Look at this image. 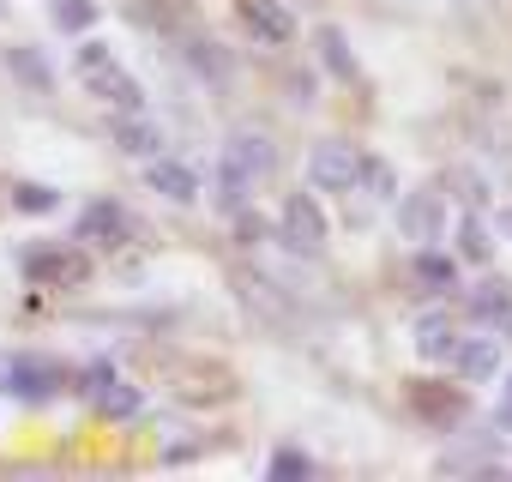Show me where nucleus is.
Listing matches in <instances>:
<instances>
[{
  "label": "nucleus",
  "mask_w": 512,
  "mask_h": 482,
  "mask_svg": "<svg viewBox=\"0 0 512 482\" xmlns=\"http://www.w3.org/2000/svg\"><path fill=\"white\" fill-rule=\"evenodd\" d=\"M278 241H284L296 260H320V254H326V241H332L326 211H320L308 193H290V199L278 205Z\"/></svg>",
  "instance_id": "f03ea898"
},
{
  "label": "nucleus",
  "mask_w": 512,
  "mask_h": 482,
  "mask_svg": "<svg viewBox=\"0 0 512 482\" xmlns=\"http://www.w3.org/2000/svg\"><path fill=\"white\" fill-rule=\"evenodd\" d=\"M446 181L458 187V199H464V205H482V199H488V181H482V169H464V163H458Z\"/></svg>",
  "instance_id": "5701e85b"
},
{
  "label": "nucleus",
  "mask_w": 512,
  "mask_h": 482,
  "mask_svg": "<svg viewBox=\"0 0 512 482\" xmlns=\"http://www.w3.org/2000/svg\"><path fill=\"white\" fill-rule=\"evenodd\" d=\"M0 386H7L13 398L25 404H43L67 386V368L55 356H0Z\"/></svg>",
  "instance_id": "20e7f679"
},
{
  "label": "nucleus",
  "mask_w": 512,
  "mask_h": 482,
  "mask_svg": "<svg viewBox=\"0 0 512 482\" xmlns=\"http://www.w3.org/2000/svg\"><path fill=\"white\" fill-rule=\"evenodd\" d=\"M362 187L386 205V199H398V169H392L386 157H362Z\"/></svg>",
  "instance_id": "412c9836"
},
{
  "label": "nucleus",
  "mask_w": 512,
  "mask_h": 482,
  "mask_svg": "<svg viewBox=\"0 0 512 482\" xmlns=\"http://www.w3.org/2000/svg\"><path fill=\"white\" fill-rule=\"evenodd\" d=\"M500 229H506V235H512V205H506V211H500Z\"/></svg>",
  "instance_id": "a878e982"
},
{
  "label": "nucleus",
  "mask_w": 512,
  "mask_h": 482,
  "mask_svg": "<svg viewBox=\"0 0 512 482\" xmlns=\"http://www.w3.org/2000/svg\"><path fill=\"white\" fill-rule=\"evenodd\" d=\"M506 332H512V314H506Z\"/></svg>",
  "instance_id": "bb28decb"
},
{
  "label": "nucleus",
  "mask_w": 512,
  "mask_h": 482,
  "mask_svg": "<svg viewBox=\"0 0 512 482\" xmlns=\"http://www.w3.org/2000/svg\"><path fill=\"white\" fill-rule=\"evenodd\" d=\"M416 410H428L434 422H452L458 416V398L452 392H416Z\"/></svg>",
  "instance_id": "b1692460"
},
{
  "label": "nucleus",
  "mask_w": 512,
  "mask_h": 482,
  "mask_svg": "<svg viewBox=\"0 0 512 482\" xmlns=\"http://www.w3.org/2000/svg\"><path fill=\"white\" fill-rule=\"evenodd\" d=\"M452 368H458L470 386H482V380H494V374H500V344H494V338H470V332H464V344H458Z\"/></svg>",
  "instance_id": "4468645a"
},
{
  "label": "nucleus",
  "mask_w": 512,
  "mask_h": 482,
  "mask_svg": "<svg viewBox=\"0 0 512 482\" xmlns=\"http://www.w3.org/2000/svg\"><path fill=\"white\" fill-rule=\"evenodd\" d=\"M0 13H7V7H0Z\"/></svg>",
  "instance_id": "c85d7f7f"
},
{
  "label": "nucleus",
  "mask_w": 512,
  "mask_h": 482,
  "mask_svg": "<svg viewBox=\"0 0 512 482\" xmlns=\"http://www.w3.org/2000/svg\"><path fill=\"white\" fill-rule=\"evenodd\" d=\"M73 67H79V85H85V97L109 103L115 115H133V109H145V91H139V79L121 67V55H115L103 37H85V43L73 49Z\"/></svg>",
  "instance_id": "f257e3e1"
},
{
  "label": "nucleus",
  "mask_w": 512,
  "mask_h": 482,
  "mask_svg": "<svg viewBox=\"0 0 512 482\" xmlns=\"http://www.w3.org/2000/svg\"><path fill=\"white\" fill-rule=\"evenodd\" d=\"M458 344H464V326H458V314H446V308H428V314L416 320V356H422V362H452V356H458Z\"/></svg>",
  "instance_id": "1a4fd4ad"
},
{
  "label": "nucleus",
  "mask_w": 512,
  "mask_h": 482,
  "mask_svg": "<svg viewBox=\"0 0 512 482\" xmlns=\"http://www.w3.org/2000/svg\"><path fill=\"white\" fill-rule=\"evenodd\" d=\"M416 284H428V296H452V290H458V272H452L446 254L416 248Z\"/></svg>",
  "instance_id": "6ab92c4d"
},
{
  "label": "nucleus",
  "mask_w": 512,
  "mask_h": 482,
  "mask_svg": "<svg viewBox=\"0 0 512 482\" xmlns=\"http://www.w3.org/2000/svg\"><path fill=\"white\" fill-rule=\"evenodd\" d=\"M494 428H500V434H512V398L500 404V416H494Z\"/></svg>",
  "instance_id": "393cba45"
},
{
  "label": "nucleus",
  "mask_w": 512,
  "mask_h": 482,
  "mask_svg": "<svg viewBox=\"0 0 512 482\" xmlns=\"http://www.w3.org/2000/svg\"><path fill=\"white\" fill-rule=\"evenodd\" d=\"M85 398H91V410H97V416H109V422H127V416H139V410H145V392H139L133 380H115V374H109L103 386H91Z\"/></svg>",
  "instance_id": "ddd939ff"
},
{
  "label": "nucleus",
  "mask_w": 512,
  "mask_h": 482,
  "mask_svg": "<svg viewBox=\"0 0 512 482\" xmlns=\"http://www.w3.org/2000/svg\"><path fill=\"white\" fill-rule=\"evenodd\" d=\"M19 266H25V278L37 290H73V284H85V254H73V248H37Z\"/></svg>",
  "instance_id": "423d86ee"
},
{
  "label": "nucleus",
  "mask_w": 512,
  "mask_h": 482,
  "mask_svg": "<svg viewBox=\"0 0 512 482\" xmlns=\"http://www.w3.org/2000/svg\"><path fill=\"white\" fill-rule=\"evenodd\" d=\"M241 25H247V37L260 43V49H284V43H296V13L278 7V0H241Z\"/></svg>",
  "instance_id": "0eeeda50"
},
{
  "label": "nucleus",
  "mask_w": 512,
  "mask_h": 482,
  "mask_svg": "<svg viewBox=\"0 0 512 482\" xmlns=\"http://www.w3.org/2000/svg\"><path fill=\"white\" fill-rule=\"evenodd\" d=\"M272 139L260 133V127H241V133H229V145H223V169L229 175H247V181H260L266 169H272Z\"/></svg>",
  "instance_id": "9d476101"
},
{
  "label": "nucleus",
  "mask_w": 512,
  "mask_h": 482,
  "mask_svg": "<svg viewBox=\"0 0 512 482\" xmlns=\"http://www.w3.org/2000/svg\"><path fill=\"white\" fill-rule=\"evenodd\" d=\"M49 7H61V0H49Z\"/></svg>",
  "instance_id": "cd10ccee"
},
{
  "label": "nucleus",
  "mask_w": 512,
  "mask_h": 482,
  "mask_svg": "<svg viewBox=\"0 0 512 482\" xmlns=\"http://www.w3.org/2000/svg\"><path fill=\"white\" fill-rule=\"evenodd\" d=\"M145 181H151V193H163L175 205H193L199 199V169L181 163V157H151L145 163Z\"/></svg>",
  "instance_id": "9b49d317"
},
{
  "label": "nucleus",
  "mask_w": 512,
  "mask_h": 482,
  "mask_svg": "<svg viewBox=\"0 0 512 482\" xmlns=\"http://www.w3.org/2000/svg\"><path fill=\"white\" fill-rule=\"evenodd\" d=\"M266 470H272V476H284V482H290V476H314V470H320V464H314V458H308V452H302V446H278V452H272V464H266Z\"/></svg>",
  "instance_id": "4be33fe9"
},
{
  "label": "nucleus",
  "mask_w": 512,
  "mask_h": 482,
  "mask_svg": "<svg viewBox=\"0 0 512 482\" xmlns=\"http://www.w3.org/2000/svg\"><path fill=\"white\" fill-rule=\"evenodd\" d=\"M314 49H320V67H326L332 79H356V55H350V37H344L338 25H320V31H314Z\"/></svg>",
  "instance_id": "a211bd4d"
},
{
  "label": "nucleus",
  "mask_w": 512,
  "mask_h": 482,
  "mask_svg": "<svg viewBox=\"0 0 512 482\" xmlns=\"http://www.w3.org/2000/svg\"><path fill=\"white\" fill-rule=\"evenodd\" d=\"M398 229L416 248H434L446 235V193L440 187H416V193H398Z\"/></svg>",
  "instance_id": "39448f33"
},
{
  "label": "nucleus",
  "mask_w": 512,
  "mask_h": 482,
  "mask_svg": "<svg viewBox=\"0 0 512 482\" xmlns=\"http://www.w3.org/2000/svg\"><path fill=\"white\" fill-rule=\"evenodd\" d=\"M452 248H458V260H470V266H488V260H494L488 223H482L476 211H464V217H458V229H452Z\"/></svg>",
  "instance_id": "f3484780"
},
{
  "label": "nucleus",
  "mask_w": 512,
  "mask_h": 482,
  "mask_svg": "<svg viewBox=\"0 0 512 482\" xmlns=\"http://www.w3.org/2000/svg\"><path fill=\"white\" fill-rule=\"evenodd\" d=\"M109 133H115V145H121L127 157H145V163H151V157H163V127H157L145 109L115 115V127H109Z\"/></svg>",
  "instance_id": "f8f14e48"
},
{
  "label": "nucleus",
  "mask_w": 512,
  "mask_h": 482,
  "mask_svg": "<svg viewBox=\"0 0 512 482\" xmlns=\"http://www.w3.org/2000/svg\"><path fill=\"white\" fill-rule=\"evenodd\" d=\"M55 205H61V193L49 181H19L13 187V211H25V217H49Z\"/></svg>",
  "instance_id": "aec40b11"
},
{
  "label": "nucleus",
  "mask_w": 512,
  "mask_h": 482,
  "mask_svg": "<svg viewBox=\"0 0 512 482\" xmlns=\"http://www.w3.org/2000/svg\"><path fill=\"white\" fill-rule=\"evenodd\" d=\"M308 187L314 193H356L362 187V151L350 139H320L308 145Z\"/></svg>",
  "instance_id": "7ed1b4c3"
},
{
  "label": "nucleus",
  "mask_w": 512,
  "mask_h": 482,
  "mask_svg": "<svg viewBox=\"0 0 512 482\" xmlns=\"http://www.w3.org/2000/svg\"><path fill=\"white\" fill-rule=\"evenodd\" d=\"M79 241H97V248H127V241H133V217L115 199H91L79 211Z\"/></svg>",
  "instance_id": "6e6552de"
},
{
  "label": "nucleus",
  "mask_w": 512,
  "mask_h": 482,
  "mask_svg": "<svg viewBox=\"0 0 512 482\" xmlns=\"http://www.w3.org/2000/svg\"><path fill=\"white\" fill-rule=\"evenodd\" d=\"M470 320H482V326H506V314H512V284L506 278H482V284H470Z\"/></svg>",
  "instance_id": "2eb2a0df"
},
{
  "label": "nucleus",
  "mask_w": 512,
  "mask_h": 482,
  "mask_svg": "<svg viewBox=\"0 0 512 482\" xmlns=\"http://www.w3.org/2000/svg\"><path fill=\"white\" fill-rule=\"evenodd\" d=\"M7 67H13V79H19L25 91H55V67L43 61V49L13 43V49H7Z\"/></svg>",
  "instance_id": "dca6fc26"
}]
</instances>
